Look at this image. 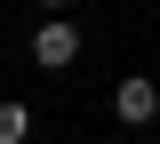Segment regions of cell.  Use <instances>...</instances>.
<instances>
[{"label": "cell", "instance_id": "obj_4", "mask_svg": "<svg viewBox=\"0 0 160 144\" xmlns=\"http://www.w3.org/2000/svg\"><path fill=\"white\" fill-rule=\"evenodd\" d=\"M32 8H40V16H64V8H72V0H32Z\"/></svg>", "mask_w": 160, "mask_h": 144}, {"label": "cell", "instance_id": "obj_1", "mask_svg": "<svg viewBox=\"0 0 160 144\" xmlns=\"http://www.w3.org/2000/svg\"><path fill=\"white\" fill-rule=\"evenodd\" d=\"M32 64H40V72H72V64H80V24L72 16H48L32 32Z\"/></svg>", "mask_w": 160, "mask_h": 144}, {"label": "cell", "instance_id": "obj_2", "mask_svg": "<svg viewBox=\"0 0 160 144\" xmlns=\"http://www.w3.org/2000/svg\"><path fill=\"white\" fill-rule=\"evenodd\" d=\"M112 112H120L128 128H152V120H160V80H152V72H128V80L112 88Z\"/></svg>", "mask_w": 160, "mask_h": 144}, {"label": "cell", "instance_id": "obj_3", "mask_svg": "<svg viewBox=\"0 0 160 144\" xmlns=\"http://www.w3.org/2000/svg\"><path fill=\"white\" fill-rule=\"evenodd\" d=\"M32 136V104H0V144H24Z\"/></svg>", "mask_w": 160, "mask_h": 144}]
</instances>
